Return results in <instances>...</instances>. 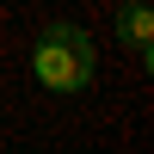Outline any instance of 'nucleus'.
Wrapping results in <instances>:
<instances>
[{"mask_svg": "<svg viewBox=\"0 0 154 154\" xmlns=\"http://www.w3.org/2000/svg\"><path fill=\"white\" fill-rule=\"evenodd\" d=\"M31 74L49 93H86L99 80V43H93V31L74 25V19H49L37 31V43H31Z\"/></svg>", "mask_w": 154, "mask_h": 154, "instance_id": "obj_1", "label": "nucleus"}, {"mask_svg": "<svg viewBox=\"0 0 154 154\" xmlns=\"http://www.w3.org/2000/svg\"><path fill=\"white\" fill-rule=\"evenodd\" d=\"M117 31H123V43L136 49V62L148 68L154 62V6L148 0H123L117 6Z\"/></svg>", "mask_w": 154, "mask_h": 154, "instance_id": "obj_2", "label": "nucleus"}]
</instances>
